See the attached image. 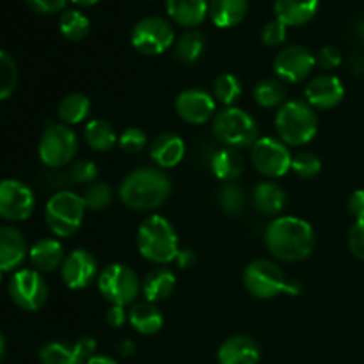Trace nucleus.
<instances>
[{"label": "nucleus", "instance_id": "obj_3", "mask_svg": "<svg viewBox=\"0 0 364 364\" xmlns=\"http://www.w3.org/2000/svg\"><path fill=\"white\" fill-rule=\"evenodd\" d=\"M137 249L141 256L156 265L176 262L180 255L178 233L173 223L162 215H151L139 226Z\"/></svg>", "mask_w": 364, "mask_h": 364}, {"label": "nucleus", "instance_id": "obj_6", "mask_svg": "<svg viewBox=\"0 0 364 364\" xmlns=\"http://www.w3.org/2000/svg\"><path fill=\"white\" fill-rule=\"evenodd\" d=\"M82 196L71 191H59L48 199L45 206V220L48 230L60 238H68L80 230L85 217Z\"/></svg>", "mask_w": 364, "mask_h": 364}, {"label": "nucleus", "instance_id": "obj_40", "mask_svg": "<svg viewBox=\"0 0 364 364\" xmlns=\"http://www.w3.org/2000/svg\"><path fill=\"white\" fill-rule=\"evenodd\" d=\"M68 176H70V181H73L75 185H91L98 178V166L92 160H78V162L71 166Z\"/></svg>", "mask_w": 364, "mask_h": 364}, {"label": "nucleus", "instance_id": "obj_18", "mask_svg": "<svg viewBox=\"0 0 364 364\" xmlns=\"http://www.w3.org/2000/svg\"><path fill=\"white\" fill-rule=\"evenodd\" d=\"M345 96V87L341 80L334 75H316L306 85V102L313 109H333L340 105Z\"/></svg>", "mask_w": 364, "mask_h": 364}, {"label": "nucleus", "instance_id": "obj_49", "mask_svg": "<svg viewBox=\"0 0 364 364\" xmlns=\"http://www.w3.org/2000/svg\"><path fill=\"white\" fill-rule=\"evenodd\" d=\"M134 352H135V343L132 340H124L123 343L119 345V354L124 355V358L134 355Z\"/></svg>", "mask_w": 364, "mask_h": 364}, {"label": "nucleus", "instance_id": "obj_30", "mask_svg": "<svg viewBox=\"0 0 364 364\" xmlns=\"http://www.w3.org/2000/svg\"><path fill=\"white\" fill-rule=\"evenodd\" d=\"M84 139L95 151H109L119 142L112 124L105 119H92L85 124Z\"/></svg>", "mask_w": 364, "mask_h": 364}, {"label": "nucleus", "instance_id": "obj_47", "mask_svg": "<svg viewBox=\"0 0 364 364\" xmlns=\"http://www.w3.org/2000/svg\"><path fill=\"white\" fill-rule=\"evenodd\" d=\"M107 323L112 327H123L128 320V311L124 306H110L107 311Z\"/></svg>", "mask_w": 364, "mask_h": 364}, {"label": "nucleus", "instance_id": "obj_23", "mask_svg": "<svg viewBox=\"0 0 364 364\" xmlns=\"http://www.w3.org/2000/svg\"><path fill=\"white\" fill-rule=\"evenodd\" d=\"M167 14L181 27H198L210 13L208 0H166Z\"/></svg>", "mask_w": 364, "mask_h": 364}, {"label": "nucleus", "instance_id": "obj_22", "mask_svg": "<svg viewBox=\"0 0 364 364\" xmlns=\"http://www.w3.org/2000/svg\"><path fill=\"white\" fill-rule=\"evenodd\" d=\"M320 0H276V18L287 27H301L311 21L318 11Z\"/></svg>", "mask_w": 364, "mask_h": 364}, {"label": "nucleus", "instance_id": "obj_51", "mask_svg": "<svg viewBox=\"0 0 364 364\" xmlns=\"http://www.w3.org/2000/svg\"><path fill=\"white\" fill-rule=\"evenodd\" d=\"M71 2L77 4V6L87 7V6H95V4H98L100 0H71Z\"/></svg>", "mask_w": 364, "mask_h": 364}, {"label": "nucleus", "instance_id": "obj_10", "mask_svg": "<svg viewBox=\"0 0 364 364\" xmlns=\"http://www.w3.org/2000/svg\"><path fill=\"white\" fill-rule=\"evenodd\" d=\"M9 297L23 311H38L48 301V284L41 272L34 269H21L11 276Z\"/></svg>", "mask_w": 364, "mask_h": 364}, {"label": "nucleus", "instance_id": "obj_43", "mask_svg": "<svg viewBox=\"0 0 364 364\" xmlns=\"http://www.w3.org/2000/svg\"><path fill=\"white\" fill-rule=\"evenodd\" d=\"M348 247L355 258L364 262V220H355L348 231Z\"/></svg>", "mask_w": 364, "mask_h": 364}, {"label": "nucleus", "instance_id": "obj_15", "mask_svg": "<svg viewBox=\"0 0 364 364\" xmlns=\"http://www.w3.org/2000/svg\"><path fill=\"white\" fill-rule=\"evenodd\" d=\"M98 262L85 249H75L64 258L60 267V279L70 290H84L98 276Z\"/></svg>", "mask_w": 364, "mask_h": 364}, {"label": "nucleus", "instance_id": "obj_7", "mask_svg": "<svg viewBox=\"0 0 364 364\" xmlns=\"http://www.w3.org/2000/svg\"><path fill=\"white\" fill-rule=\"evenodd\" d=\"M78 151V141L75 132L68 124L53 123L45 128L39 139V160L50 169H60L75 159Z\"/></svg>", "mask_w": 364, "mask_h": 364}, {"label": "nucleus", "instance_id": "obj_33", "mask_svg": "<svg viewBox=\"0 0 364 364\" xmlns=\"http://www.w3.org/2000/svg\"><path fill=\"white\" fill-rule=\"evenodd\" d=\"M252 96H255V102L263 109L283 107L287 103V87L279 78H265L256 85Z\"/></svg>", "mask_w": 364, "mask_h": 364}, {"label": "nucleus", "instance_id": "obj_20", "mask_svg": "<svg viewBox=\"0 0 364 364\" xmlns=\"http://www.w3.org/2000/svg\"><path fill=\"white\" fill-rule=\"evenodd\" d=\"M217 359L219 364H258L259 347L252 338L237 334L220 345Z\"/></svg>", "mask_w": 364, "mask_h": 364}, {"label": "nucleus", "instance_id": "obj_31", "mask_svg": "<svg viewBox=\"0 0 364 364\" xmlns=\"http://www.w3.org/2000/svg\"><path fill=\"white\" fill-rule=\"evenodd\" d=\"M89 112H91V102L82 92H71V95L64 96L59 103V109H57L59 119L68 127L80 124L89 116Z\"/></svg>", "mask_w": 364, "mask_h": 364}, {"label": "nucleus", "instance_id": "obj_2", "mask_svg": "<svg viewBox=\"0 0 364 364\" xmlns=\"http://www.w3.org/2000/svg\"><path fill=\"white\" fill-rule=\"evenodd\" d=\"M173 185L169 176L156 167H139L119 185V199L124 206L137 212L156 210L169 199Z\"/></svg>", "mask_w": 364, "mask_h": 364}, {"label": "nucleus", "instance_id": "obj_19", "mask_svg": "<svg viewBox=\"0 0 364 364\" xmlns=\"http://www.w3.org/2000/svg\"><path fill=\"white\" fill-rule=\"evenodd\" d=\"M28 245L23 233L13 226L0 230V269L4 274L14 272L28 258Z\"/></svg>", "mask_w": 364, "mask_h": 364}, {"label": "nucleus", "instance_id": "obj_28", "mask_svg": "<svg viewBox=\"0 0 364 364\" xmlns=\"http://www.w3.org/2000/svg\"><path fill=\"white\" fill-rule=\"evenodd\" d=\"M128 322L142 336H153L164 327V315L153 302H141L128 311Z\"/></svg>", "mask_w": 364, "mask_h": 364}, {"label": "nucleus", "instance_id": "obj_32", "mask_svg": "<svg viewBox=\"0 0 364 364\" xmlns=\"http://www.w3.org/2000/svg\"><path fill=\"white\" fill-rule=\"evenodd\" d=\"M206 48V39L203 32L188 31L174 43V57L181 64H194L201 59Z\"/></svg>", "mask_w": 364, "mask_h": 364}, {"label": "nucleus", "instance_id": "obj_26", "mask_svg": "<svg viewBox=\"0 0 364 364\" xmlns=\"http://www.w3.org/2000/svg\"><path fill=\"white\" fill-rule=\"evenodd\" d=\"M252 203L262 215H277L287 205V192L274 181H259L252 191Z\"/></svg>", "mask_w": 364, "mask_h": 364}, {"label": "nucleus", "instance_id": "obj_46", "mask_svg": "<svg viewBox=\"0 0 364 364\" xmlns=\"http://www.w3.org/2000/svg\"><path fill=\"white\" fill-rule=\"evenodd\" d=\"M348 212L352 213V217H355V220H364V191H354L348 198Z\"/></svg>", "mask_w": 364, "mask_h": 364}, {"label": "nucleus", "instance_id": "obj_50", "mask_svg": "<svg viewBox=\"0 0 364 364\" xmlns=\"http://www.w3.org/2000/svg\"><path fill=\"white\" fill-rule=\"evenodd\" d=\"M87 364H117V363L114 361L112 358H109V355L96 354V355H92L91 359H89Z\"/></svg>", "mask_w": 364, "mask_h": 364}, {"label": "nucleus", "instance_id": "obj_41", "mask_svg": "<svg viewBox=\"0 0 364 364\" xmlns=\"http://www.w3.org/2000/svg\"><path fill=\"white\" fill-rule=\"evenodd\" d=\"M146 134L141 130V128L137 127H130L127 128V130H123V134L119 135V148L123 149L124 153H128V155H137V153H141L142 149H144L146 146Z\"/></svg>", "mask_w": 364, "mask_h": 364}, {"label": "nucleus", "instance_id": "obj_9", "mask_svg": "<svg viewBox=\"0 0 364 364\" xmlns=\"http://www.w3.org/2000/svg\"><path fill=\"white\" fill-rule=\"evenodd\" d=\"M142 284L137 274L123 263H114L100 272L98 290L112 306H124L139 297Z\"/></svg>", "mask_w": 364, "mask_h": 364}, {"label": "nucleus", "instance_id": "obj_44", "mask_svg": "<svg viewBox=\"0 0 364 364\" xmlns=\"http://www.w3.org/2000/svg\"><path fill=\"white\" fill-rule=\"evenodd\" d=\"M341 52L336 46H322L316 53V64L323 70H334L341 64Z\"/></svg>", "mask_w": 364, "mask_h": 364}, {"label": "nucleus", "instance_id": "obj_8", "mask_svg": "<svg viewBox=\"0 0 364 364\" xmlns=\"http://www.w3.org/2000/svg\"><path fill=\"white\" fill-rule=\"evenodd\" d=\"M288 277L283 269L272 259L259 258L249 263L244 270V287L252 297L274 299L279 294H288Z\"/></svg>", "mask_w": 364, "mask_h": 364}, {"label": "nucleus", "instance_id": "obj_25", "mask_svg": "<svg viewBox=\"0 0 364 364\" xmlns=\"http://www.w3.org/2000/svg\"><path fill=\"white\" fill-rule=\"evenodd\" d=\"M174 288H176V276L167 267L153 269L142 281V294H144L146 301L153 302V304L169 299Z\"/></svg>", "mask_w": 364, "mask_h": 364}, {"label": "nucleus", "instance_id": "obj_29", "mask_svg": "<svg viewBox=\"0 0 364 364\" xmlns=\"http://www.w3.org/2000/svg\"><path fill=\"white\" fill-rule=\"evenodd\" d=\"M244 156L240 155L238 149L233 148H223L217 149L213 153L212 160H210V167H212L213 174L219 180L231 183V181L238 180L244 173Z\"/></svg>", "mask_w": 364, "mask_h": 364}, {"label": "nucleus", "instance_id": "obj_45", "mask_svg": "<svg viewBox=\"0 0 364 364\" xmlns=\"http://www.w3.org/2000/svg\"><path fill=\"white\" fill-rule=\"evenodd\" d=\"M28 4V7L38 13L43 14H53V13H59L66 7L68 0H25Z\"/></svg>", "mask_w": 364, "mask_h": 364}, {"label": "nucleus", "instance_id": "obj_21", "mask_svg": "<svg viewBox=\"0 0 364 364\" xmlns=\"http://www.w3.org/2000/svg\"><path fill=\"white\" fill-rule=\"evenodd\" d=\"M64 247L55 238H41L36 242L28 251V262L32 269L38 272H53L55 269L63 267L64 263Z\"/></svg>", "mask_w": 364, "mask_h": 364}, {"label": "nucleus", "instance_id": "obj_16", "mask_svg": "<svg viewBox=\"0 0 364 364\" xmlns=\"http://www.w3.org/2000/svg\"><path fill=\"white\" fill-rule=\"evenodd\" d=\"M96 352V341L91 336H82L73 345L52 341L39 352L41 364H87Z\"/></svg>", "mask_w": 364, "mask_h": 364}, {"label": "nucleus", "instance_id": "obj_12", "mask_svg": "<svg viewBox=\"0 0 364 364\" xmlns=\"http://www.w3.org/2000/svg\"><path fill=\"white\" fill-rule=\"evenodd\" d=\"M251 160L263 176L281 178L291 171L294 156L281 139L259 137L251 148Z\"/></svg>", "mask_w": 364, "mask_h": 364}, {"label": "nucleus", "instance_id": "obj_1", "mask_svg": "<svg viewBox=\"0 0 364 364\" xmlns=\"http://www.w3.org/2000/svg\"><path fill=\"white\" fill-rule=\"evenodd\" d=\"M265 244L274 258L297 263L308 258L315 249V231L304 219L277 217L267 226Z\"/></svg>", "mask_w": 364, "mask_h": 364}, {"label": "nucleus", "instance_id": "obj_13", "mask_svg": "<svg viewBox=\"0 0 364 364\" xmlns=\"http://www.w3.org/2000/svg\"><path fill=\"white\" fill-rule=\"evenodd\" d=\"M36 208V198L31 187L18 180H4L0 185V215L9 223L28 219Z\"/></svg>", "mask_w": 364, "mask_h": 364}, {"label": "nucleus", "instance_id": "obj_27", "mask_svg": "<svg viewBox=\"0 0 364 364\" xmlns=\"http://www.w3.org/2000/svg\"><path fill=\"white\" fill-rule=\"evenodd\" d=\"M249 11V0H210V18L219 28L237 27Z\"/></svg>", "mask_w": 364, "mask_h": 364}, {"label": "nucleus", "instance_id": "obj_14", "mask_svg": "<svg viewBox=\"0 0 364 364\" xmlns=\"http://www.w3.org/2000/svg\"><path fill=\"white\" fill-rule=\"evenodd\" d=\"M316 64V55L302 45H291L281 50L274 59V73L288 84H297L311 75Z\"/></svg>", "mask_w": 364, "mask_h": 364}, {"label": "nucleus", "instance_id": "obj_34", "mask_svg": "<svg viewBox=\"0 0 364 364\" xmlns=\"http://www.w3.org/2000/svg\"><path fill=\"white\" fill-rule=\"evenodd\" d=\"M59 28L64 38L70 41H82L89 34L91 21L82 11L66 9L59 18Z\"/></svg>", "mask_w": 364, "mask_h": 364}, {"label": "nucleus", "instance_id": "obj_24", "mask_svg": "<svg viewBox=\"0 0 364 364\" xmlns=\"http://www.w3.org/2000/svg\"><path fill=\"white\" fill-rule=\"evenodd\" d=\"M185 156V142L176 134H162L153 141L151 160L160 169L176 167Z\"/></svg>", "mask_w": 364, "mask_h": 364}, {"label": "nucleus", "instance_id": "obj_36", "mask_svg": "<svg viewBox=\"0 0 364 364\" xmlns=\"http://www.w3.org/2000/svg\"><path fill=\"white\" fill-rule=\"evenodd\" d=\"M219 203L220 208L228 213V215H240L245 208V192L240 185L237 183H224L219 192Z\"/></svg>", "mask_w": 364, "mask_h": 364}, {"label": "nucleus", "instance_id": "obj_42", "mask_svg": "<svg viewBox=\"0 0 364 364\" xmlns=\"http://www.w3.org/2000/svg\"><path fill=\"white\" fill-rule=\"evenodd\" d=\"M287 25L283 23V21H279L276 18V20L269 21V23H265V27H263L262 31V41L265 46H279L283 45L284 41H287Z\"/></svg>", "mask_w": 364, "mask_h": 364}, {"label": "nucleus", "instance_id": "obj_17", "mask_svg": "<svg viewBox=\"0 0 364 364\" xmlns=\"http://www.w3.org/2000/svg\"><path fill=\"white\" fill-rule=\"evenodd\" d=\"M178 116L188 124H205L217 116L215 100L203 89H187L176 96L174 102Z\"/></svg>", "mask_w": 364, "mask_h": 364}, {"label": "nucleus", "instance_id": "obj_4", "mask_svg": "<svg viewBox=\"0 0 364 364\" xmlns=\"http://www.w3.org/2000/svg\"><path fill=\"white\" fill-rule=\"evenodd\" d=\"M276 130L287 146H304L318 132L315 109L304 100H290L276 114Z\"/></svg>", "mask_w": 364, "mask_h": 364}, {"label": "nucleus", "instance_id": "obj_5", "mask_svg": "<svg viewBox=\"0 0 364 364\" xmlns=\"http://www.w3.org/2000/svg\"><path fill=\"white\" fill-rule=\"evenodd\" d=\"M212 130L220 144L233 149L252 148L259 139V128L255 117L237 107H226L217 112V116L213 117Z\"/></svg>", "mask_w": 364, "mask_h": 364}, {"label": "nucleus", "instance_id": "obj_48", "mask_svg": "<svg viewBox=\"0 0 364 364\" xmlns=\"http://www.w3.org/2000/svg\"><path fill=\"white\" fill-rule=\"evenodd\" d=\"M194 259H196V256L191 249H180V255H178L176 263L181 267V269H188V267L194 263Z\"/></svg>", "mask_w": 364, "mask_h": 364}, {"label": "nucleus", "instance_id": "obj_11", "mask_svg": "<svg viewBox=\"0 0 364 364\" xmlns=\"http://www.w3.org/2000/svg\"><path fill=\"white\" fill-rule=\"evenodd\" d=\"M174 43L173 25L160 16H146L132 28V45L144 55H160Z\"/></svg>", "mask_w": 364, "mask_h": 364}, {"label": "nucleus", "instance_id": "obj_35", "mask_svg": "<svg viewBox=\"0 0 364 364\" xmlns=\"http://www.w3.org/2000/svg\"><path fill=\"white\" fill-rule=\"evenodd\" d=\"M242 95V82L237 75L223 73L213 82V96L223 105L231 107Z\"/></svg>", "mask_w": 364, "mask_h": 364}, {"label": "nucleus", "instance_id": "obj_38", "mask_svg": "<svg viewBox=\"0 0 364 364\" xmlns=\"http://www.w3.org/2000/svg\"><path fill=\"white\" fill-rule=\"evenodd\" d=\"M18 84L16 63L7 52L0 53V100H7Z\"/></svg>", "mask_w": 364, "mask_h": 364}, {"label": "nucleus", "instance_id": "obj_39", "mask_svg": "<svg viewBox=\"0 0 364 364\" xmlns=\"http://www.w3.org/2000/svg\"><path fill=\"white\" fill-rule=\"evenodd\" d=\"M291 171L297 174L299 178H315L316 174L322 171V160L315 155V153L302 151L299 155L294 156V162H291Z\"/></svg>", "mask_w": 364, "mask_h": 364}, {"label": "nucleus", "instance_id": "obj_37", "mask_svg": "<svg viewBox=\"0 0 364 364\" xmlns=\"http://www.w3.org/2000/svg\"><path fill=\"white\" fill-rule=\"evenodd\" d=\"M85 206L91 212H102L112 201V188L107 181H95V183L87 185L82 194Z\"/></svg>", "mask_w": 364, "mask_h": 364}]
</instances>
